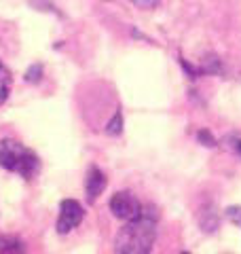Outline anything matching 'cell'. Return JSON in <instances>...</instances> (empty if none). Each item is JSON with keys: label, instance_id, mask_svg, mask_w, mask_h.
<instances>
[{"label": "cell", "instance_id": "cell-1", "mask_svg": "<svg viewBox=\"0 0 241 254\" xmlns=\"http://www.w3.org/2000/svg\"><path fill=\"white\" fill-rule=\"evenodd\" d=\"M157 237V220L152 214H142L133 220H125L115 240L117 254H150Z\"/></svg>", "mask_w": 241, "mask_h": 254}, {"label": "cell", "instance_id": "cell-2", "mask_svg": "<svg viewBox=\"0 0 241 254\" xmlns=\"http://www.w3.org/2000/svg\"><path fill=\"white\" fill-rule=\"evenodd\" d=\"M0 168L19 174L21 178H34L40 170V161L34 150H30L17 140H0Z\"/></svg>", "mask_w": 241, "mask_h": 254}, {"label": "cell", "instance_id": "cell-3", "mask_svg": "<svg viewBox=\"0 0 241 254\" xmlns=\"http://www.w3.org/2000/svg\"><path fill=\"white\" fill-rule=\"evenodd\" d=\"M110 212L115 214L117 218L120 220H133L138 218L142 214V203L140 199L135 197L133 193H129V190H119V193H115L110 197Z\"/></svg>", "mask_w": 241, "mask_h": 254}, {"label": "cell", "instance_id": "cell-4", "mask_svg": "<svg viewBox=\"0 0 241 254\" xmlns=\"http://www.w3.org/2000/svg\"><path fill=\"white\" fill-rule=\"evenodd\" d=\"M85 212L80 208V203L74 199H63L60 205V218H58V233L60 235H66L70 233L76 225H80Z\"/></svg>", "mask_w": 241, "mask_h": 254}, {"label": "cell", "instance_id": "cell-5", "mask_svg": "<svg viewBox=\"0 0 241 254\" xmlns=\"http://www.w3.org/2000/svg\"><path fill=\"white\" fill-rule=\"evenodd\" d=\"M106 189V176L100 168H89L87 172V180H85V193H87V201H95L102 195V190Z\"/></svg>", "mask_w": 241, "mask_h": 254}, {"label": "cell", "instance_id": "cell-6", "mask_svg": "<svg viewBox=\"0 0 241 254\" xmlns=\"http://www.w3.org/2000/svg\"><path fill=\"white\" fill-rule=\"evenodd\" d=\"M0 254H26V248L17 237L0 235Z\"/></svg>", "mask_w": 241, "mask_h": 254}, {"label": "cell", "instance_id": "cell-7", "mask_svg": "<svg viewBox=\"0 0 241 254\" xmlns=\"http://www.w3.org/2000/svg\"><path fill=\"white\" fill-rule=\"evenodd\" d=\"M11 85H13V78H11L9 68H6L2 62H0V104H4V100L9 98Z\"/></svg>", "mask_w": 241, "mask_h": 254}, {"label": "cell", "instance_id": "cell-8", "mask_svg": "<svg viewBox=\"0 0 241 254\" xmlns=\"http://www.w3.org/2000/svg\"><path fill=\"white\" fill-rule=\"evenodd\" d=\"M120 125H123V121H120V113H117V117L108 123V133H112V136H119V133H120Z\"/></svg>", "mask_w": 241, "mask_h": 254}, {"label": "cell", "instance_id": "cell-9", "mask_svg": "<svg viewBox=\"0 0 241 254\" xmlns=\"http://www.w3.org/2000/svg\"><path fill=\"white\" fill-rule=\"evenodd\" d=\"M131 4H135L138 9H155L161 0H129Z\"/></svg>", "mask_w": 241, "mask_h": 254}, {"label": "cell", "instance_id": "cell-10", "mask_svg": "<svg viewBox=\"0 0 241 254\" xmlns=\"http://www.w3.org/2000/svg\"><path fill=\"white\" fill-rule=\"evenodd\" d=\"M227 216L235 222V225H239L241 227V208H229L227 210Z\"/></svg>", "mask_w": 241, "mask_h": 254}, {"label": "cell", "instance_id": "cell-11", "mask_svg": "<svg viewBox=\"0 0 241 254\" xmlns=\"http://www.w3.org/2000/svg\"><path fill=\"white\" fill-rule=\"evenodd\" d=\"M227 142H229L231 150H235V153H237V155L241 157V138H239V136H231V138H229Z\"/></svg>", "mask_w": 241, "mask_h": 254}, {"label": "cell", "instance_id": "cell-12", "mask_svg": "<svg viewBox=\"0 0 241 254\" xmlns=\"http://www.w3.org/2000/svg\"><path fill=\"white\" fill-rule=\"evenodd\" d=\"M182 254H188V252H182Z\"/></svg>", "mask_w": 241, "mask_h": 254}]
</instances>
